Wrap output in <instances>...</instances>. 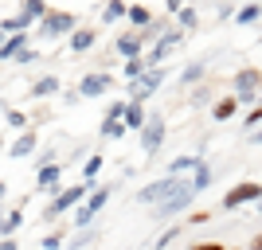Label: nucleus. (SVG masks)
<instances>
[{"label": "nucleus", "instance_id": "nucleus-1", "mask_svg": "<svg viewBox=\"0 0 262 250\" xmlns=\"http://www.w3.org/2000/svg\"><path fill=\"white\" fill-rule=\"evenodd\" d=\"M192 180H176V176H161V180H153L149 188H141L137 192V203H153V207H161V203H168V199L180 192V188H188Z\"/></svg>", "mask_w": 262, "mask_h": 250}, {"label": "nucleus", "instance_id": "nucleus-2", "mask_svg": "<svg viewBox=\"0 0 262 250\" xmlns=\"http://www.w3.org/2000/svg\"><path fill=\"white\" fill-rule=\"evenodd\" d=\"M262 98V71L258 66H243L235 71V102L239 106H251V102Z\"/></svg>", "mask_w": 262, "mask_h": 250}, {"label": "nucleus", "instance_id": "nucleus-3", "mask_svg": "<svg viewBox=\"0 0 262 250\" xmlns=\"http://www.w3.org/2000/svg\"><path fill=\"white\" fill-rule=\"evenodd\" d=\"M90 188H94V184H75V188H63V192H59V196H55L51 203L43 207V219H47V223H55V219L63 215V211H71V207H78V203H82V199L90 196Z\"/></svg>", "mask_w": 262, "mask_h": 250}, {"label": "nucleus", "instance_id": "nucleus-4", "mask_svg": "<svg viewBox=\"0 0 262 250\" xmlns=\"http://www.w3.org/2000/svg\"><path fill=\"white\" fill-rule=\"evenodd\" d=\"M106 203H110V184H94V188H90V196L75 207V227H78V231H86V227H90V219L98 215Z\"/></svg>", "mask_w": 262, "mask_h": 250}, {"label": "nucleus", "instance_id": "nucleus-5", "mask_svg": "<svg viewBox=\"0 0 262 250\" xmlns=\"http://www.w3.org/2000/svg\"><path fill=\"white\" fill-rule=\"evenodd\" d=\"M78 20L71 16V12H55L47 8V16L39 20V35H47V39H59V35H75Z\"/></svg>", "mask_w": 262, "mask_h": 250}, {"label": "nucleus", "instance_id": "nucleus-6", "mask_svg": "<svg viewBox=\"0 0 262 250\" xmlns=\"http://www.w3.org/2000/svg\"><path fill=\"white\" fill-rule=\"evenodd\" d=\"M161 82H164V66H157V71H145L137 82H129V102L145 106V102H149L157 90H161Z\"/></svg>", "mask_w": 262, "mask_h": 250}, {"label": "nucleus", "instance_id": "nucleus-7", "mask_svg": "<svg viewBox=\"0 0 262 250\" xmlns=\"http://www.w3.org/2000/svg\"><path fill=\"white\" fill-rule=\"evenodd\" d=\"M243 203H262V184L243 180V184H235L227 196H223V211H239Z\"/></svg>", "mask_w": 262, "mask_h": 250}, {"label": "nucleus", "instance_id": "nucleus-8", "mask_svg": "<svg viewBox=\"0 0 262 250\" xmlns=\"http://www.w3.org/2000/svg\"><path fill=\"white\" fill-rule=\"evenodd\" d=\"M184 43V32H161L157 35V43H153V51L145 55V63H149V71H157V66L168 59V55L176 51V47Z\"/></svg>", "mask_w": 262, "mask_h": 250}, {"label": "nucleus", "instance_id": "nucleus-9", "mask_svg": "<svg viewBox=\"0 0 262 250\" xmlns=\"http://www.w3.org/2000/svg\"><path fill=\"white\" fill-rule=\"evenodd\" d=\"M161 145H164V118L153 113V118L145 121V129H141V149L153 156V152H161Z\"/></svg>", "mask_w": 262, "mask_h": 250}, {"label": "nucleus", "instance_id": "nucleus-10", "mask_svg": "<svg viewBox=\"0 0 262 250\" xmlns=\"http://www.w3.org/2000/svg\"><path fill=\"white\" fill-rule=\"evenodd\" d=\"M110 86H114V75H106V71H98V75H86L82 82H78V98H102Z\"/></svg>", "mask_w": 262, "mask_h": 250}, {"label": "nucleus", "instance_id": "nucleus-11", "mask_svg": "<svg viewBox=\"0 0 262 250\" xmlns=\"http://www.w3.org/2000/svg\"><path fill=\"white\" fill-rule=\"evenodd\" d=\"M192 196H196V188H192V184H188V188H180V192H176V196L168 199V203L153 207V215H157V219H168V215H176V211H184V207L192 203Z\"/></svg>", "mask_w": 262, "mask_h": 250}, {"label": "nucleus", "instance_id": "nucleus-12", "mask_svg": "<svg viewBox=\"0 0 262 250\" xmlns=\"http://www.w3.org/2000/svg\"><path fill=\"white\" fill-rule=\"evenodd\" d=\"M28 94H32V98H39V102L55 98V94H59V75H43V78H35Z\"/></svg>", "mask_w": 262, "mask_h": 250}, {"label": "nucleus", "instance_id": "nucleus-13", "mask_svg": "<svg viewBox=\"0 0 262 250\" xmlns=\"http://www.w3.org/2000/svg\"><path fill=\"white\" fill-rule=\"evenodd\" d=\"M24 51H28V32L8 35V39H4V47H0V63H8V59H20Z\"/></svg>", "mask_w": 262, "mask_h": 250}, {"label": "nucleus", "instance_id": "nucleus-14", "mask_svg": "<svg viewBox=\"0 0 262 250\" xmlns=\"http://www.w3.org/2000/svg\"><path fill=\"white\" fill-rule=\"evenodd\" d=\"M239 113V102H235V94H223L219 102H211V118L215 121H231Z\"/></svg>", "mask_w": 262, "mask_h": 250}, {"label": "nucleus", "instance_id": "nucleus-15", "mask_svg": "<svg viewBox=\"0 0 262 250\" xmlns=\"http://www.w3.org/2000/svg\"><path fill=\"white\" fill-rule=\"evenodd\" d=\"M35 145H39V141H35V133L28 129V133H20V137L12 141L8 156H12V161H20V156H32V152H35Z\"/></svg>", "mask_w": 262, "mask_h": 250}, {"label": "nucleus", "instance_id": "nucleus-16", "mask_svg": "<svg viewBox=\"0 0 262 250\" xmlns=\"http://www.w3.org/2000/svg\"><path fill=\"white\" fill-rule=\"evenodd\" d=\"M125 129H137L141 133L145 129V121H149V113H145V106H137V102H125Z\"/></svg>", "mask_w": 262, "mask_h": 250}, {"label": "nucleus", "instance_id": "nucleus-17", "mask_svg": "<svg viewBox=\"0 0 262 250\" xmlns=\"http://www.w3.org/2000/svg\"><path fill=\"white\" fill-rule=\"evenodd\" d=\"M59 176H63V164H47V168H39V188L59 196Z\"/></svg>", "mask_w": 262, "mask_h": 250}, {"label": "nucleus", "instance_id": "nucleus-18", "mask_svg": "<svg viewBox=\"0 0 262 250\" xmlns=\"http://www.w3.org/2000/svg\"><path fill=\"white\" fill-rule=\"evenodd\" d=\"M20 223H24V211H20V207H12L8 215H0V239H12V235L20 231Z\"/></svg>", "mask_w": 262, "mask_h": 250}, {"label": "nucleus", "instance_id": "nucleus-19", "mask_svg": "<svg viewBox=\"0 0 262 250\" xmlns=\"http://www.w3.org/2000/svg\"><path fill=\"white\" fill-rule=\"evenodd\" d=\"M125 20H129L137 32H145V28H153V12L145 8V4H133V8L125 12Z\"/></svg>", "mask_w": 262, "mask_h": 250}, {"label": "nucleus", "instance_id": "nucleus-20", "mask_svg": "<svg viewBox=\"0 0 262 250\" xmlns=\"http://www.w3.org/2000/svg\"><path fill=\"white\" fill-rule=\"evenodd\" d=\"M94 43H98V32H90V28H75V35H71V51H90Z\"/></svg>", "mask_w": 262, "mask_h": 250}, {"label": "nucleus", "instance_id": "nucleus-21", "mask_svg": "<svg viewBox=\"0 0 262 250\" xmlns=\"http://www.w3.org/2000/svg\"><path fill=\"white\" fill-rule=\"evenodd\" d=\"M43 16H47V4H43V0H28V4L20 8V24H24V28H28L32 20H43Z\"/></svg>", "mask_w": 262, "mask_h": 250}, {"label": "nucleus", "instance_id": "nucleus-22", "mask_svg": "<svg viewBox=\"0 0 262 250\" xmlns=\"http://www.w3.org/2000/svg\"><path fill=\"white\" fill-rule=\"evenodd\" d=\"M204 75H208V63H192V66H184V75H180V86H192V82H200Z\"/></svg>", "mask_w": 262, "mask_h": 250}, {"label": "nucleus", "instance_id": "nucleus-23", "mask_svg": "<svg viewBox=\"0 0 262 250\" xmlns=\"http://www.w3.org/2000/svg\"><path fill=\"white\" fill-rule=\"evenodd\" d=\"M145 71H149V63H145V55H137V59H129V63H125V78H129V82H137V78H141Z\"/></svg>", "mask_w": 262, "mask_h": 250}, {"label": "nucleus", "instance_id": "nucleus-24", "mask_svg": "<svg viewBox=\"0 0 262 250\" xmlns=\"http://www.w3.org/2000/svg\"><path fill=\"white\" fill-rule=\"evenodd\" d=\"M125 12H129V4H121V0H114V4H106V12H102V20L114 24V20H125Z\"/></svg>", "mask_w": 262, "mask_h": 250}, {"label": "nucleus", "instance_id": "nucleus-25", "mask_svg": "<svg viewBox=\"0 0 262 250\" xmlns=\"http://www.w3.org/2000/svg\"><path fill=\"white\" fill-rule=\"evenodd\" d=\"M98 172H102V156H90V161L82 164V184H94Z\"/></svg>", "mask_w": 262, "mask_h": 250}, {"label": "nucleus", "instance_id": "nucleus-26", "mask_svg": "<svg viewBox=\"0 0 262 250\" xmlns=\"http://www.w3.org/2000/svg\"><path fill=\"white\" fill-rule=\"evenodd\" d=\"M8 125H12V129H20V133H28V125H32V121H28V113H24V109H8Z\"/></svg>", "mask_w": 262, "mask_h": 250}, {"label": "nucleus", "instance_id": "nucleus-27", "mask_svg": "<svg viewBox=\"0 0 262 250\" xmlns=\"http://www.w3.org/2000/svg\"><path fill=\"white\" fill-rule=\"evenodd\" d=\"M208 184H211V168H208V164H200L196 176H192V188H196V192H204Z\"/></svg>", "mask_w": 262, "mask_h": 250}, {"label": "nucleus", "instance_id": "nucleus-28", "mask_svg": "<svg viewBox=\"0 0 262 250\" xmlns=\"http://www.w3.org/2000/svg\"><path fill=\"white\" fill-rule=\"evenodd\" d=\"M94 239H98L94 231H78L75 239H71V246H67V250H86V246H90V242H94Z\"/></svg>", "mask_w": 262, "mask_h": 250}, {"label": "nucleus", "instance_id": "nucleus-29", "mask_svg": "<svg viewBox=\"0 0 262 250\" xmlns=\"http://www.w3.org/2000/svg\"><path fill=\"white\" fill-rule=\"evenodd\" d=\"M258 16H262V8H258V4H247V8H239V12H235V20H239V24H254Z\"/></svg>", "mask_w": 262, "mask_h": 250}, {"label": "nucleus", "instance_id": "nucleus-30", "mask_svg": "<svg viewBox=\"0 0 262 250\" xmlns=\"http://www.w3.org/2000/svg\"><path fill=\"white\" fill-rule=\"evenodd\" d=\"M176 16H180V28H188V32L196 28V8H180Z\"/></svg>", "mask_w": 262, "mask_h": 250}, {"label": "nucleus", "instance_id": "nucleus-31", "mask_svg": "<svg viewBox=\"0 0 262 250\" xmlns=\"http://www.w3.org/2000/svg\"><path fill=\"white\" fill-rule=\"evenodd\" d=\"M211 102V86H196V94H192V106H208Z\"/></svg>", "mask_w": 262, "mask_h": 250}, {"label": "nucleus", "instance_id": "nucleus-32", "mask_svg": "<svg viewBox=\"0 0 262 250\" xmlns=\"http://www.w3.org/2000/svg\"><path fill=\"white\" fill-rule=\"evenodd\" d=\"M176 235H180V227H168V231H164V235H161V239H157V250L172 246V242H176Z\"/></svg>", "mask_w": 262, "mask_h": 250}, {"label": "nucleus", "instance_id": "nucleus-33", "mask_svg": "<svg viewBox=\"0 0 262 250\" xmlns=\"http://www.w3.org/2000/svg\"><path fill=\"white\" fill-rule=\"evenodd\" d=\"M43 250H63V235H55V231H51V235L43 239Z\"/></svg>", "mask_w": 262, "mask_h": 250}, {"label": "nucleus", "instance_id": "nucleus-34", "mask_svg": "<svg viewBox=\"0 0 262 250\" xmlns=\"http://www.w3.org/2000/svg\"><path fill=\"white\" fill-rule=\"evenodd\" d=\"M211 219H215L211 211H192V219H188V223H192V227H200V223H211Z\"/></svg>", "mask_w": 262, "mask_h": 250}, {"label": "nucleus", "instance_id": "nucleus-35", "mask_svg": "<svg viewBox=\"0 0 262 250\" xmlns=\"http://www.w3.org/2000/svg\"><path fill=\"white\" fill-rule=\"evenodd\" d=\"M258 121H262V102L251 109V113H247V125H258Z\"/></svg>", "mask_w": 262, "mask_h": 250}, {"label": "nucleus", "instance_id": "nucleus-36", "mask_svg": "<svg viewBox=\"0 0 262 250\" xmlns=\"http://www.w3.org/2000/svg\"><path fill=\"white\" fill-rule=\"evenodd\" d=\"M192 250H227V246H223V242H211V239H208V242H196Z\"/></svg>", "mask_w": 262, "mask_h": 250}, {"label": "nucleus", "instance_id": "nucleus-37", "mask_svg": "<svg viewBox=\"0 0 262 250\" xmlns=\"http://www.w3.org/2000/svg\"><path fill=\"white\" fill-rule=\"evenodd\" d=\"M247 250H262V231H258V235H254L251 242H247Z\"/></svg>", "mask_w": 262, "mask_h": 250}, {"label": "nucleus", "instance_id": "nucleus-38", "mask_svg": "<svg viewBox=\"0 0 262 250\" xmlns=\"http://www.w3.org/2000/svg\"><path fill=\"white\" fill-rule=\"evenodd\" d=\"M0 250H20V246H16V239H0Z\"/></svg>", "mask_w": 262, "mask_h": 250}, {"label": "nucleus", "instance_id": "nucleus-39", "mask_svg": "<svg viewBox=\"0 0 262 250\" xmlns=\"http://www.w3.org/2000/svg\"><path fill=\"white\" fill-rule=\"evenodd\" d=\"M247 141H251V145H262V129H254L251 137H247Z\"/></svg>", "mask_w": 262, "mask_h": 250}, {"label": "nucleus", "instance_id": "nucleus-40", "mask_svg": "<svg viewBox=\"0 0 262 250\" xmlns=\"http://www.w3.org/2000/svg\"><path fill=\"white\" fill-rule=\"evenodd\" d=\"M4 199H8V184H4V180H0V203H4Z\"/></svg>", "mask_w": 262, "mask_h": 250}, {"label": "nucleus", "instance_id": "nucleus-41", "mask_svg": "<svg viewBox=\"0 0 262 250\" xmlns=\"http://www.w3.org/2000/svg\"><path fill=\"white\" fill-rule=\"evenodd\" d=\"M4 39H8V35H4V32H0V47H4Z\"/></svg>", "mask_w": 262, "mask_h": 250}, {"label": "nucleus", "instance_id": "nucleus-42", "mask_svg": "<svg viewBox=\"0 0 262 250\" xmlns=\"http://www.w3.org/2000/svg\"><path fill=\"white\" fill-rule=\"evenodd\" d=\"M0 152H4V141H0Z\"/></svg>", "mask_w": 262, "mask_h": 250}, {"label": "nucleus", "instance_id": "nucleus-43", "mask_svg": "<svg viewBox=\"0 0 262 250\" xmlns=\"http://www.w3.org/2000/svg\"><path fill=\"white\" fill-rule=\"evenodd\" d=\"M227 250H231V246H227Z\"/></svg>", "mask_w": 262, "mask_h": 250}]
</instances>
